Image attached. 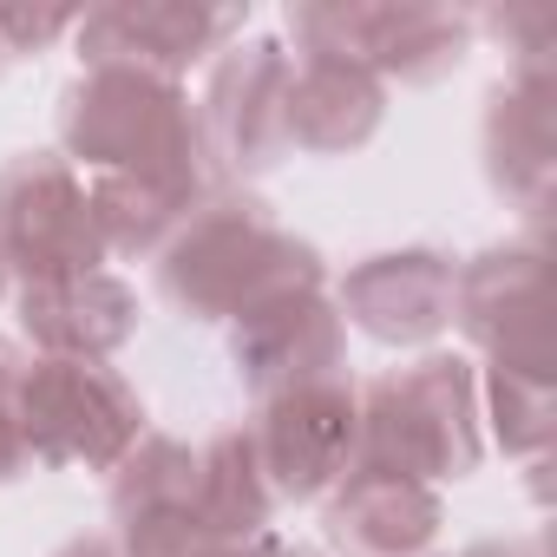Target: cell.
I'll use <instances>...</instances> for the list:
<instances>
[{"label": "cell", "instance_id": "1", "mask_svg": "<svg viewBox=\"0 0 557 557\" xmlns=\"http://www.w3.org/2000/svg\"><path fill=\"white\" fill-rule=\"evenodd\" d=\"M158 289L190 322H236L289 289H322V256L315 243L275 230L256 197L210 190L158 249Z\"/></svg>", "mask_w": 557, "mask_h": 557}, {"label": "cell", "instance_id": "2", "mask_svg": "<svg viewBox=\"0 0 557 557\" xmlns=\"http://www.w3.org/2000/svg\"><path fill=\"white\" fill-rule=\"evenodd\" d=\"M60 145H66V164L79 158L99 177L210 190L190 92L171 79H151V73L86 66L60 99Z\"/></svg>", "mask_w": 557, "mask_h": 557}, {"label": "cell", "instance_id": "3", "mask_svg": "<svg viewBox=\"0 0 557 557\" xmlns=\"http://www.w3.org/2000/svg\"><path fill=\"white\" fill-rule=\"evenodd\" d=\"M479 374L459 355H426L381 374L361 394V453L355 472H394L413 485L466 479L485 453L479 433Z\"/></svg>", "mask_w": 557, "mask_h": 557}, {"label": "cell", "instance_id": "4", "mask_svg": "<svg viewBox=\"0 0 557 557\" xmlns=\"http://www.w3.org/2000/svg\"><path fill=\"white\" fill-rule=\"evenodd\" d=\"M289 34L302 60H348L381 86H433L472 47V21L433 0H302L289 14Z\"/></svg>", "mask_w": 557, "mask_h": 557}, {"label": "cell", "instance_id": "5", "mask_svg": "<svg viewBox=\"0 0 557 557\" xmlns=\"http://www.w3.org/2000/svg\"><path fill=\"white\" fill-rule=\"evenodd\" d=\"M145 440V400L106 361H27L21 374V446L40 466L112 472Z\"/></svg>", "mask_w": 557, "mask_h": 557}, {"label": "cell", "instance_id": "6", "mask_svg": "<svg viewBox=\"0 0 557 557\" xmlns=\"http://www.w3.org/2000/svg\"><path fill=\"white\" fill-rule=\"evenodd\" d=\"M0 262L21 275V289L92 275L106 262L92 190L60 151H27L0 171Z\"/></svg>", "mask_w": 557, "mask_h": 557}, {"label": "cell", "instance_id": "7", "mask_svg": "<svg viewBox=\"0 0 557 557\" xmlns=\"http://www.w3.org/2000/svg\"><path fill=\"white\" fill-rule=\"evenodd\" d=\"M289 53L283 40H230L210 60V86H203V112H197V138L203 158L223 177H262L289 158Z\"/></svg>", "mask_w": 557, "mask_h": 557}, {"label": "cell", "instance_id": "8", "mask_svg": "<svg viewBox=\"0 0 557 557\" xmlns=\"http://www.w3.org/2000/svg\"><path fill=\"white\" fill-rule=\"evenodd\" d=\"M256 459L269 472L275 498H322L355 472L361 453V394L335 374V381H309L262 400L256 426Z\"/></svg>", "mask_w": 557, "mask_h": 557}, {"label": "cell", "instance_id": "9", "mask_svg": "<svg viewBox=\"0 0 557 557\" xmlns=\"http://www.w3.org/2000/svg\"><path fill=\"white\" fill-rule=\"evenodd\" d=\"M453 322L472 348H485L492 368L544 374L550 381V342H544V249L537 243H492L453 275Z\"/></svg>", "mask_w": 557, "mask_h": 557}, {"label": "cell", "instance_id": "10", "mask_svg": "<svg viewBox=\"0 0 557 557\" xmlns=\"http://www.w3.org/2000/svg\"><path fill=\"white\" fill-rule=\"evenodd\" d=\"M243 27V8H184V0H119V8L79 14L73 40L86 66H125L184 86L190 66L216 60L230 34Z\"/></svg>", "mask_w": 557, "mask_h": 557}, {"label": "cell", "instance_id": "11", "mask_svg": "<svg viewBox=\"0 0 557 557\" xmlns=\"http://www.w3.org/2000/svg\"><path fill=\"white\" fill-rule=\"evenodd\" d=\"M230 361L256 400H275L309 381H335L348 361V322L322 289H289L230 322Z\"/></svg>", "mask_w": 557, "mask_h": 557}, {"label": "cell", "instance_id": "12", "mask_svg": "<svg viewBox=\"0 0 557 557\" xmlns=\"http://www.w3.org/2000/svg\"><path fill=\"white\" fill-rule=\"evenodd\" d=\"M342 322H355L381 348H420L453 322V262L440 249H387L348 269Z\"/></svg>", "mask_w": 557, "mask_h": 557}, {"label": "cell", "instance_id": "13", "mask_svg": "<svg viewBox=\"0 0 557 557\" xmlns=\"http://www.w3.org/2000/svg\"><path fill=\"white\" fill-rule=\"evenodd\" d=\"M21 329L47 361H106L138 335V296L119 275H66V283L21 289Z\"/></svg>", "mask_w": 557, "mask_h": 557}, {"label": "cell", "instance_id": "14", "mask_svg": "<svg viewBox=\"0 0 557 557\" xmlns=\"http://www.w3.org/2000/svg\"><path fill=\"white\" fill-rule=\"evenodd\" d=\"M485 177H492L498 197H511L531 216L550 203V177H557V73H524V79L492 92V106H485Z\"/></svg>", "mask_w": 557, "mask_h": 557}, {"label": "cell", "instance_id": "15", "mask_svg": "<svg viewBox=\"0 0 557 557\" xmlns=\"http://www.w3.org/2000/svg\"><path fill=\"white\" fill-rule=\"evenodd\" d=\"M440 492L394 472H348L329 492V537L348 557H420L440 537Z\"/></svg>", "mask_w": 557, "mask_h": 557}, {"label": "cell", "instance_id": "16", "mask_svg": "<svg viewBox=\"0 0 557 557\" xmlns=\"http://www.w3.org/2000/svg\"><path fill=\"white\" fill-rule=\"evenodd\" d=\"M387 119V86L348 60H302L289 79V145L315 158L361 151Z\"/></svg>", "mask_w": 557, "mask_h": 557}, {"label": "cell", "instance_id": "17", "mask_svg": "<svg viewBox=\"0 0 557 557\" xmlns=\"http://www.w3.org/2000/svg\"><path fill=\"white\" fill-rule=\"evenodd\" d=\"M269 511H275V492H269V472L256 459L249 426H230L210 446H197V524L210 544L262 537Z\"/></svg>", "mask_w": 557, "mask_h": 557}, {"label": "cell", "instance_id": "18", "mask_svg": "<svg viewBox=\"0 0 557 557\" xmlns=\"http://www.w3.org/2000/svg\"><path fill=\"white\" fill-rule=\"evenodd\" d=\"M92 190V216H99V236H106V256H158L184 223L190 210L210 197V190H177V184H145V177H99L86 184Z\"/></svg>", "mask_w": 557, "mask_h": 557}, {"label": "cell", "instance_id": "19", "mask_svg": "<svg viewBox=\"0 0 557 557\" xmlns=\"http://www.w3.org/2000/svg\"><path fill=\"white\" fill-rule=\"evenodd\" d=\"M485 407H492V433H498L505 453H544V440H550V381L544 374L492 368L485 374Z\"/></svg>", "mask_w": 557, "mask_h": 557}, {"label": "cell", "instance_id": "20", "mask_svg": "<svg viewBox=\"0 0 557 557\" xmlns=\"http://www.w3.org/2000/svg\"><path fill=\"white\" fill-rule=\"evenodd\" d=\"M21 374H27V355L14 342H0V485L27 466V446H21Z\"/></svg>", "mask_w": 557, "mask_h": 557}, {"label": "cell", "instance_id": "21", "mask_svg": "<svg viewBox=\"0 0 557 557\" xmlns=\"http://www.w3.org/2000/svg\"><path fill=\"white\" fill-rule=\"evenodd\" d=\"M73 27H79V14H21V8H0V47H8V60L14 53H40L47 40L73 34Z\"/></svg>", "mask_w": 557, "mask_h": 557}, {"label": "cell", "instance_id": "22", "mask_svg": "<svg viewBox=\"0 0 557 557\" xmlns=\"http://www.w3.org/2000/svg\"><path fill=\"white\" fill-rule=\"evenodd\" d=\"M197 557H309V550H296V544H283V537H243V544H203Z\"/></svg>", "mask_w": 557, "mask_h": 557}, {"label": "cell", "instance_id": "23", "mask_svg": "<svg viewBox=\"0 0 557 557\" xmlns=\"http://www.w3.org/2000/svg\"><path fill=\"white\" fill-rule=\"evenodd\" d=\"M53 557H119V544H112V537H73V544H60Z\"/></svg>", "mask_w": 557, "mask_h": 557}, {"label": "cell", "instance_id": "24", "mask_svg": "<svg viewBox=\"0 0 557 557\" xmlns=\"http://www.w3.org/2000/svg\"><path fill=\"white\" fill-rule=\"evenodd\" d=\"M466 557H537L531 544H511V537H492V544H472Z\"/></svg>", "mask_w": 557, "mask_h": 557}, {"label": "cell", "instance_id": "25", "mask_svg": "<svg viewBox=\"0 0 557 557\" xmlns=\"http://www.w3.org/2000/svg\"><path fill=\"white\" fill-rule=\"evenodd\" d=\"M0 296H8V262H0Z\"/></svg>", "mask_w": 557, "mask_h": 557}, {"label": "cell", "instance_id": "26", "mask_svg": "<svg viewBox=\"0 0 557 557\" xmlns=\"http://www.w3.org/2000/svg\"><path fill=\"white\" fill-rule=\"evenodd\" d=\"M0 66H8V47H0Z\"/></svg>", "mask_w": 557, "mask_h": 557}]
</instances>
